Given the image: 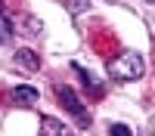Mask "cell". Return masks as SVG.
<instances>
[{
    "label": "cell",
    "instance_id": "6da1fadb",
    "mask_svg": "<svg viewBox=\"0 0 155 136\" xmlns=\"http://www.w3.org/2000/svg\"><path fill=\"white\" fill-rule=\"evenodd\" d=\"M106 71H109V77L130 84V81H140V77H143L146 62H143V56H140V53H134V49H124V53H118L115 59H109Z\"/></svg>",
    "mask_w": 155,
    "mask_h": 136
},
{
    "label": "cell",
    "instance_id": "7a4b0ae2",
    "mask_svg": "<svg viewBox=\"0 0 155 136\" xmlns=\"http://www.w3.org/2000/svg\"><path fill=\"white\" fill-rule=\"evenodd\" d=\"M56 99H59V105L65 108L81 127H90V111H87V105L81 102V96H78L68 84H56Z\"/></svg>",
    "mask_w": 155,
    "mask_h": 136
},
{
    "label": "cell",
    "instance_id": "3957f363",
    "mask_svg": "<svg viewBox=\"0 0 155 136\" xmlns=\"http://www.w3.org/2000/svg\"><path fill=\"white\" fill-rule=\"evenodd\" d=\"M37 136H71V127H68V124H62L59 118H53V115H44Z\"/></svg>",
    "mask_w": 155,
    "mask_h": 136
},
{
    "label": "cell",
    "instance_id": "277c9868",
    "mask_svg": "<svg viewBox=\"0 0 155 136\" xmlns=\"http://www.w3.org/2000/svg\"><path fill=\"white\" fill-rule=\"evenodd\" d=\"M37 99H41V93L34 90V87H12V93H9V102H16V105H34Z\"/></svg>",
    "mask_w": 155,
    "mask_h": 136
},
{
    "label": "cell",
    "instance_id": "5b68a950",
    "mask_svg": "<svg viewBox=\"0 0 155 136\" xmlns=\"http://www.w3.org/2000/svg\"><path fill=\"white\" fill-rule=\"evenodd\" d=\"M12 34H16V25H12L6 6L0 3V43H9V40H12Z\"/></svg>",
    "mask_w": 155,
    "mask_h": 136
},
{
    "label": "cell",
    "instance_id": "8992f818",
    "mask_svg": "<svg viewBox=\"0 0 155 136\" xmlns=\"http://www.w3.org/2000/svg\"><path fill=\"white\" fill-rule=\"evenodd\" d=\"M16 62H19V65H25L28 71H37V68H41V56H37L34 49H28V46H22L19 53H16Z\"/></svg>",
    "mask_w": 155,
    "mask_h": 136
},
{
    "label": "cell",
    "instance_id": "52a82bcc",
    "mask_svg": "<svg viewBox=\"0 0 155 136\" xmlns=\"http://www.w3.org/2000/svg\"><path fill=\"white\" fill-rule=\"evenodd\" d=\"M71 68H74L78 74H81V81H84V87H87V90L93 93V96H102V84H96V81H93V74H90L87 68H81V65H78V62H74Z\"/></svg>",
    "mask_w": 155,
    "mask_h": 136
},
{
    "label": "cell",
    "instance_id": "ba28073f",
    "mask_svg": "<svg viewBox=\"0 0 155 136\" xmlns=\"http://www.w3.org/2000/svg\"><path fill=\"white\" fill-rule=\"evenodd\" d=\"M109 133H112V136H134L127 124H112V127H109Z\"/></svg>",
    "mask_w": 155,
    "mask_h": 136
},
{
    "label": "cell",
    "instance_id": "9c48e42d",
    "mask_svg": "<svg viewBox=\"0 0 155 136\" xmlns=\"http://www.w3.org/2000/svg\"><path fill=\"white\" fill-rule=\"evenodd\" d=\"M28 31H31V34H41V22H37V19H28Z\"/></svg>",
    "mask_w": 155,
    "mask_h": 136
},
{
    "label": "cell",
    "instance_id": "30bf717a",
    "mask_svg": "<svg viewBox=\"0 0 155 136\" xmlns=\"http://www.w3.org/2000/svg\"><path fill=\"white\" fill-rule=\"evenodd\" d=\"M146 3H155V0H146Z\"/></svg>",
    "mask_w": 155,
    "mask_h": 136
}]
</instances>
